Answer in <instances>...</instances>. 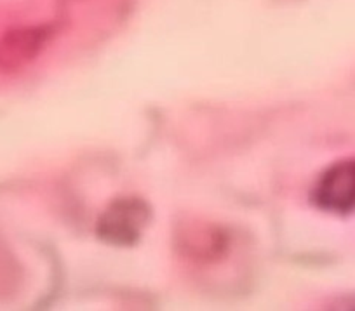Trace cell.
<instances>
[{
  "label": "cell",
  "mask_w": 355,
  "mask_h": 311,
  "mask_svg": "<svg viewBox=\"0 0 355 311\" xmlns=\"http://www.w3.org/2000/svg\"><path fill=\"white\" fill-rule=\"evenodd\" d=\"M320 202L329 209H352L355 205V162L338 166L322 181Z\"/></svg>",
  "instance_id": "cell-1"
}]
</instances>
